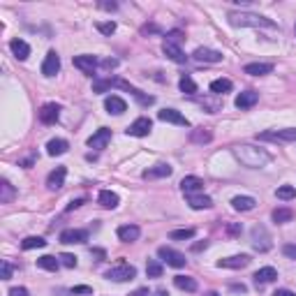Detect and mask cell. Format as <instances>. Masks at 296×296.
Segmentation results:
<instances>
[{
	"label": "cell",
	"mask_w": 296,
	"mask_h": 296,
	"mask_svg": "<svg viewBox=\"0 0 296 296\" xmlns=\"http://www.w3.org/2000/svg\"><path fill=\"white\" fill-rule=\"evenodd\" d=\"M231 153L243 167L248 169H262L264 164L271 162V155L264 150V148H257V146H250V144H241V146L231 148Z\"/></svg>",
	"instance_id": "cell-1"
},
{
	"label": "cell",
	"mask_w": 296,
	"mask_h": 296,
	"mask_svg": "<svg viewBox=\"0 0 296 296\" xmlns=\"http://www.w3.org/2000/svg\"><path fill=\"white\" fill-rule=\"evenodd\" d=\"M229 23L234 28H276V23L255 12H229Z\"/></svg>",
	"instance_id": "cell-2"
},
{
	"label": "cell",
	"mask_w": 296,
	"mask_h": 296,
	"mask_svg": "<svg viewBox=\"0 0 296 296\" xmlns=\"http://www.w3.org/2000/svg\"><path fill=\"white\" fill-rule=\"evenodd\" d=\"M104 278H107V280H114V283H128V280H135L137 278V269L132 264L125 262V259H118V262L104 273Z\"/></svg>",
	"instance_id": "cell-3"
},
{
	"label": "cell",
	"mask_w": 296,
	"mask_h": 296,
	"mask_svg": "<svg viewBox=\"0 0 296 296\" xmlns=\"http://www.w3.org/2000/svg\"><path fill=\"white\" fill-rule=\"evenodd\" d=\"M257 139H259V142H283V144H290V142H296V128L269 130V132L257 135Z\"/></svg>",
	"instance_id": "cell-4"
},
{
	"label": "cell",
	"mask_w": 296,
	"mask_h": 296,
	"mask_svg": "<svg viewBox=\"0 0 296 296\" xmlns=\"http://www.w3.org/2000/svg\"><path fill=\"white\" fill-rule=\"evenodd\" d=\"M252 248L259 250V252H269V250L273 248L269 229L264 227V224H255V227H252Z\"/></svg>",
	"instance_id": "cell-5"
},
{
	"label": "cell",
	"mask_w": 296,
	"mask_h": 296,
	"mask_svg": "<svg viewBox=\"0 0 296 296\" xmlns=\"http://www.w3.org/2000/svg\"><path fill=\"white\" fill-rule=\"evenodd\" d=\"M157 257H160L162 262H167L169 266H174V269H183L185 262H188L183 252H178V250H174V248H167V245H162V248L157 250Z\"/></svg>",
	"instance_id": "cell-6"
},
{
	"label": "cell",
	"mask_w": 296,
	"mask_h": 296,
	"mask_svg": "<svg viewBox=\"0 0 296 296\" xmlns=\"http://www.w3.org/2000/svg\"><path fill=\"white\" fill-rule=\"evenodd\" d=\"M150 128H153V121L150 118H146V116H139L132 125H128V132L130 137H146L148 132H150Z\"/></svg>",
	"instance_id": "cell-7"
},
{
	"label": "cell",
	"mask_w": 296,
	"mask_h": 296,
	"mask_svg": "<svg viewBox=\"0 0 296 296\" xmlns=\"http://www.w3.org/2000/svg\"><path fill=\"white\" fill-rule=\"evenodd\" d=\"M74 68L81 70L83 74L93 76V72L97 70V58L90 54H83V56H74Z\"/></svg>",
	"instance_id": "cell-8"
},
{
	"label": "cell",
	"mask_w": 296,
	"mask_h": 296,
	"mask_svg": "<svg viewBox=\"0 0 296 296\" xmlns=\"http://www.w3.org/2000/svg\"><path fill=\"white\" fill-rule=\"evenodd\" d=\"M157 118H160V121H164V123H174V125L190 128V121L181 114V111H176V109H162V111H157Z\"/></svg>",
	"instance_id": "cell-9"
},
{
	"label": "cell",
	"mask_w": 296,
	"mask_h": 296,
	"mask_svg": "<svg viewBox=\"0 0 296 296\" xmlns=\"http://www.w3.org/2000/svg\"><path fill=\"white\" fill-rule=\"evenodd\" d=\"M58 72H61V56L56 51H49L44 63H42V74L44 76H56Z\"/></svg>",
	"instance_id": "cell-10"
},
{
	"label": "cell",
	"mask_w": 296,
	"mask_h": 296,
	"mask_svg": "<svg viewBox=\"0 0 296 296\" xmlns=\"http://www.w3.org/2000/svg\"><path fill=\"white\" fill-rule=\"evenodd\" d=\"M250 262H252L250 255H234V257H227V259H220V262H218V269H234V271H238V269H245Z\"/></svg>",
	"instance_id": "cell-11"
},
{
	"label": "cell",
	"mask_w": 296,
	"mask_h": 296,
	"mask_svg": "<svg viewBox=\"0 0 296 296\" xmlns=\"http://www.w3.org/2000/svg\"><path fill=\"white\" fill-rule=\"evenodd\" d=\"M109 142H111V130H109V128H100L93 137H88V146L95 148V150H102V148H107Z\"/></svg>",
	"instance_id": "cell-12"
},
{
	"label": "cell",
	"mask_w": 296,
	"mask_h": 296,
	"mask_svg": "<svg viewBox=\"0 0 296 296\" xmlns=\"http://www.w3.org/2000/svg\"><path fill=\"white\" fill-rule=\"evenodd\" d=\"M58 116H61V107L56 104V102H47L44 107L40 109V121L44 125H54L58 121Z\"/></svg>",
	"instance_id": "cell-13"
},
{
	"label": "cell",
	"mask_w": 296,
	"mask_h": 296,
	"mask_svg": "<svg viewBox=\"0 0 296 296\" xmlns=\"http://www.w3.org/2000/svg\"><path fill=\"white\" fill-rule=\"evenodd\" d=\"M88 231L86 229H63L61 231V243L70 245V243H86Z\"/></svg>",
	"instance_id": "cell-14"
},
{
	"label": "cell",
	"mask_w": 296,
	"mask_h": 296,
	"mask_svg": "<svg viewBox=\"0 0 296 296\" xmlns=\"http://www.w3.org/2000/svg\"><path fill=\"white\" fill-rule=\"evenodd\" d=\"M171 171H174V167H171V164H167V162H160V164H155V167L146 169L142 176L146 178V181H153V178H167V176H171Z\"/></svg>",
	"instance_id": "cell-15"
},
{
	"label": "cell",
	"mask_w": 296,
	"mask_h": 296,
	"mask_svg": "<svg viewBox=\"0 0 296 296\" xmlns=\"http://www.w3.org/2000/svg\"><path fill=\"white\" fill-rule=\"evenodd\" d=\"M65 176H68V169H65V167H56L54 171L49 174V178H47V188L51 190V192L61 190L63 185H65Z\"/></svg>",
	"instance_id": "cell-16"
},
{
	"label": "cell",
	"mask_w": 296,
	"mask_h": 296,
	"mask_svg": "<svg viewBox=\"0 0 296 296\" xmlns=\"http://www.w3.org/2000/svg\"><path fill=\"white\" fill-rule=\"evenodd\" d=\"M104 109H107L109 114L121 116L128 111V102L123 100V97H118V95H109L107 100H104Z\"/></svg>",
	"instance_id": "cell-17"
},
{
	"label": "cell",
	"mask_w": 296,
	"mask_h": 296,
	"mask_svg": "<svg viewBox=\"0 0 296 296\" xmlns=\"http://www.w3.org/2000/svg\"><path fill=\"white\" fill-rule=\"evenodd\" d=\"M192 58H195V61H199V63H220L222 61V54H220V51H216V49L199 47V49H195Z\"/></svg>",
	"instance_id": "cell-18"
},
{
	"label": "cell",
	"mask_w": 296,
	"mask_h": 296,
	"mask_svg": "<svg viewBox=\"0 0 296 296\" xmlns=\"http://www.w3.org/2000/svg\"><path fill=\"white\" fill-rule=\"evenodd\" d=\"M181 190L185 195H197V192H202L204 190V181L199 176H185L181 181Z\"/></svg>",
	"instance_id": "cell-19"
},
{
	"label": "cell",
	"mask_w": 296,
	"mask_h": 296,
	"mask_svg": "<svg viewBox=\"0 0 296 296\" xmlns=\"http://www.w3.org/2000/svg\"><path fill=\"white\" fill-rule=\"evenodd\" d=\"M118 238H121L123 243H135L139 236H142V229L137 227V224H123V227H118Z\"/></svg>",
	"instance_id": "cell-20"
},
{
	"label": "cell",
	"mask_w": 296,
	"mask_h": 296,
	"mask_svg": "<svg viewBox=\"0 0 296 296\" xmlns=\"http://www.w3.org/2000/svg\"><path fill=\"white\" fill-rule=\"evenodd\" d=\"M185 199H188L190 209H195V211H204V209H211V206H213V199L202 195V192H197V195H185Z\"/></svg>",
	"instance_id": "cell-21"
},
{
	"label": "cell",
	"mask_w": 296,
	"mask_h": 296,
	"mask_svg": "<svg viewBox=\"0 0 296 296\" xmlns=\"http://www.w3.org/2000/svg\"><path fill=\"white\" fill-rule=\"evenodd\" d=\"M252 278H255V285H257V287H264V285H269V283H273V280H276V278H278V271L273 269V266H264V269H259Z\"/></svg>",
	"instance_id": "cell-22"
},
{
	"label": "cell",
	"mask_w": 296,
	"mask_h": 296,
	"mask_svg": "<svg viewBox=\"0 0 296 296\" xmlns=\"http://www.w3.org/2000/svg\"><path fill=\"white\" fill-rule=\"evenodd\" d=\"M257 100H259V95L255 93V90H245V93H241L238 97H236V109H241V111H245V109H252L257 104Z\"/></svg>",
	"instance_id": "cell-23"
},
{
	"label": "cell",
	"mask_w": 296,
	"mask_h": 296,
	"mask_svg": "<svg viewBox=\"0 0 296 296\" xmlns=\"http://www.w3.org/2000/svg\"><path fill=\"white\" fill-rule=\"evenodd\" d=\"M243 72L250 74V76H264V74L273 72V65L271 63H250V65L243 68Z\"/></svg>",
	"instance_id": "cell-24"
},
{
	"label": "cell",
	"mask_w": 296,
	"mask_h": 296,
	"mask_svg": "<svg viewBox=\"0 0 296 296\" xmlns=\"http://www.w3.org/2000/svg\"><path fill=\"white\" fill-rule=\"evenodd\" d=\"M231 206H234V211H241V213H248V211H252L257 206V202L252 199V197L248 195H238L231 199Z\"/></svg>",
	"instance_id": "cell-25"
},
{
	"label": "cell",
	"mask_w": 296,
	"mask_h": 296,
	"mask_svg": "<svg viewBox=\"0 0 296 296\" xmlns=\"http://www.w3.org/2000/svg\"><path fill=\"white\" fill-rule=\"evenodd\" d=\"M162 51H164V56H167V58H171L174 63H185V61H188V56L183 54L181 47H176V44H169V42H164V44H162Z\"/></svg>",
	"instance_id": "cell-26"
},
{
	"label": "cell",
	"mask_w": 296,
	"mask_h": 296,
	"mask_svg": "<svg viewBox=\"0 0 296 296\" xmlns=\"http://www.w3.org/2000/svg\"><path fill=\"white\" fill-rule=\"evenodd\" d=\"M97 202H100L102 209H116L121 199H118V195L111 192V190H102L100 195H97Z\"/></svg>",
	"instance_id": "cell-27"
},
{
	"label": "cell",
	"mask_w": 296,
	"mask_h": 296,
	"mask_svg": "<svg viewBox=\"0 0 296 296\" xmlns=\"http://www.w3.org/2000/svg\"><path fill=\"white\" fill-rule=\"evenodd\" d=\"M9 49H12V54L19 58V61H26L28 56H30V47H28V42L23 40H12L9 42Z\"/></svg>",
	"instance_id": "cell-28"
},
{
	"label": "cell",
	"mask_w": 296,
	"mask_h": 296,
	"mask_svg": "<svg viewBox=\"0 0 296 296\" xmlns=\"http://www.w3.org/2000/svg\"><path fill=\"white\" fill-rule=\"evenodd\" d=\"M68 148H70V144L65 142V139H51V142L47 144V153L51 155V157H56V155L68 153Z\"/></svg>",
	"instance_id": "cell-29"
},
{
	"label": "cell",
	"mask_w": 296,
	"mask_h": 296,
	"mask_svg": "<svg viewBox=\"0 0 296 296\" xmlns=\"http://www.w3.org/2000/svg\"><path fill=\"white\" fill-rule=\"evenodd\" d=\"M231 88H234V83H231L229 79H216V81H211V93L218 95V97H220V95H224V93H229Z\"/></svg>",
	"instance_id": "cell-30"
},
{
	"label": "cell",
	"mask_w": 296,
	"mask_h": 296,
	"mask_svg": "<svg viewBox=\"0 0 296 296\" xmlns=\"http://www.w3.org/2000/svg\"><path fill=\"white\" fill-rule=\"evenodd\" d=\"M174 285L183 292H197V280L195 278H190V276H176Z\"/></svg>",
	"instance_id": "cell-31"
},
{
	"label": "cell",
	"mask_w": 296,
	"mask_h": 296,
	"mask_svg": "<svg viewBox=\"0 0 296 296\" xmlns=\"http://www.w3.org/2000/svg\"><path fill=\"white\" fill-rule=\"evenodd\" d=\"M37 266H40V269H44V271H58V266H61V259H58V257H54V255H44V257H40V259H37Z\"/></svg>",
	"instance_id": "cell-32"
},
{
	"label": "cell",
	"mask_w": 296,
	"mask_h": 296,
	"mask_svg": "<svg viewBox=\"0 0 296 296\" xmlns=\"http://www.w3.org/2000/svg\"><path fill=\"white\" fill-rule=\"evenodd\" d=\"M14 197H16V190L12 188V183L9 181L0 183V204H9Z\"/></svg>",
	"instance_id": "cell-33"
},
{
	"label": "cell",
	"mask_w": 296,
	"mask_h": 296,
	"mask_svg": "<svg viewBox=\"0 0 296 296\" xmlns=\"http://www.w3.org/2000/svg\"><path fill=\"white\" fill-rule=\"evenodd\" d=\"M271 218H273V222H278V224H285V222L294 220V211L292 209H276L271 213Z\"/></svg>",
	"instance_id": "cell-34"
},
{
	"label": "cell",
	"mask_w": 296,
	"mask_h": 296,
	"mask_svg": "<svg viewBox=\"0 0 296 296\" xmlns=\"http://www.w3.org/2000/svg\"><path fill=\"white\" fill-rule=\"evenodd\" d=\"M111 86H118V79H116V76H109V79H95L93 81V90H95V93H104V90H109Z\"/></svg>",
	"instance_id": "cell-35"
},
{
	"label": "cell",
	"mask_w": 296,
	"mask_h": 296,
	"mask_svg": "<svg viewBox=\"0 0 296 296\" xmlns=\"http://www.w3.org/2000/svg\"><path fill=\"white\" fill-rule=\"evenodd\" d=\"M190 139H192L195 144H209L211 139H213V135H211L206 128H197V130L190 132Z\"/></svg>",
	"instance_id": "cell-36"
},
{
	"label": "cell",
	"mask_w": 296,
	"mask_h": 296,
	"mask_svg": "<svg viewBox=\"0 0 296 296\" xmlns=\"http://www.w3.org/2000/svg\"><path fill=\"white\" fill-rule=\"evenodd\" d=\"M178 88H181L185 95H197V83L192 81V76H190V74H183L181 81H178Z\"/></svg>",
	"instance_id": "cell-37"
},
{
	"label": "cell",
	"mask_w": 296,
	"mask_h": 296,
	"mask_svg": "<svg viewBox=\"0 0 296 296\" xmlns=\"http://www.w3.org/2000/svg\"><path fill=\"white\" fill-rule=\"evenodd\" d=\"M195 229H174L171 234H169V238L171 241H190V238H195Z\"/></svg>",
	"instance_id": "cell-38"
},
{
	"label": "cell",
	"mask_w": 296,
	"mask_h": 296,
	"mask_svg": "<svg viewBox=\"0 0 296 296\" xmlns=\"http://www.w3.org/2000/svg\"><path fill=\"white\" fill-rule=\"evenodd\" d=\"M44 245H47V241H44V238H40V236H28V238H23V243H21V248H23V250L44 248Z\"/></svg>",
	"instance_id": "cell-39"
},
{
	"label": "cell",
	"mask_w": 296,
	"mask_h": 296,
	"mask_svg": "<svg viewBox=\"0 0 296 296\" xmlns=\"http://www.w3.org/2000/svg\"><path fill=\"white\" fill-rule=\"evenodd\" d=\"M276 197L278 199H283V202H290V199L296 197V188L294 185H280V188L276 190Z\"/></svg>",
	"instance_id": "cell-40"
},
{
	"label": "cell",
	"mask_w": 296,
	"mask_h": 296,
	"mask_svg": "<svg viewBox=\"0 0 296 296\" xmlns=\"http://www.w3.org/2000/svg\"><path fill=\"white\" fill-rule=\"evenodd\" d=\"M146 276L148 278H162V264L157 259H148L146 262Z\"/></svg>",
	"instance_id": "cell-41"
},
{
	"label": "cell",
	"mask_w": 296,
	"mask_h": 296,
	"mask_svg": "<svg viewBox=\"0 0 296 296\" xmlns=\"http://www.w3.org/2000/svg\"><path fill=\"white\" fill-rule=\"evenodd\" d=\"M183 40H185V33H183V30H169V33L164 35V42H169V44H176V47H181Z\"/></svg>",
	"instance_id": "cell-42"
},
{
	"label": "cell",
	"mask_w": 296,
	"mask_h": 296,
	"mask_svg": "<svg viewBox=\"0 0 296 296\" xmlns=\"http://www.w3.org/2000/svg\"><path fill=\"white\" fill-rule=\"evenodd\" d=\"M95 28H97L102 35H114L116 33V23H114V21H100Z\"/></svg>",
	"instance_id": "cell-43"
},
{
	"label": "cell",
	"mask_w": 296,
	"mask_h": 296,
	"mask_svg": "<svg viewBox=\"0 0 296 296\" xmlns=\"http://www.w3.org/2000/svg\"><path fill=\"white\" fill-rule=\"evenodd\" d=\"M58 259H61V264L63 266H68V269H74V266H76V257L70 255V252H63Z\"/></svg>",
	"instance_id": "cell-44"
},
{
	"label": "cell",
	"mask_w": 296,
	"mask_h": 296,
	"mask_svg": "<svg viewBox=\"0 0 296 296\" xmlns=\"http://www.w3.org/2000/svg\"><path fill=\"white\" fill-rule=\"evenodd\" d=\"M283 252H285V257L296 259V245H294V243H287V245H283Z\"/></svg>",
	"instance_id": "cell-45"
},
{
	"label": "cell",
	"mask_w": 296,
	"mask_h": 296,
	"mask_svg": "<svg viewBox=\"0 0 296 296\" xmlns=\"http://www.w3.org/2000/svg\"><path fill=\"white\" fill-rule=\"evenodd\" d=\"M12 264L9 262H2V280H9V278H12Z\"/></svg>",
	"instance_id": "cell-46"
},
{
	"label": "cell",
	"mask_w": 296,
	"mask_h": 296,
	"mask_svg": "<svg viewBox=\"0 0 296 296\" xmlns=\"http://www.w3.org/2000/svg\"><path fill=\"white\" fill-rule=\"evenodd\" d=\"M72 294H93V287H86V285H79V287H72Z\"/></svg>",
	"instance_id": "cell-47"
},
{
	"label": "cell",
	"mask_w": 296,
	"mask_h": 296,
	"mask_svg": "<svg viewBox=\"0 0 296 296\" xmlns=\"http://www.w3.org/2000/svg\"><path fill=\"white\" fill-rule=\"evenodd\" d=\"M9 296H30V294H28L26 287H12V290H9Z\"/></svg>",
	"instance_id": "cell-48"
},
{
	"label": "cell",
	"mask_w": 296,
	"mask_h": 296,
	"mask_svg": "<svg viewBox=\"0 0 296 296\" xmlns=\"http://www.w3.org/2000/svg\"><path fill=\"white\" fill-rule=\"evenodd\" d=\"M241 231H243L241 224H229V227H227V234H229V236H238Z\"/></svg>",
	"instance_id": "cell-49"
},
{
	"label": "cell",
	"mask_w": 296,
	"mask_h": 296,
	"mask_svg": "<svg viewBox=\"0 0 296 296\" xmlns=\"http://www.w3.org/2000/svg\"><path fill=\"white\" fill-rule=\"evenodd\" d=\"M116 65H118L116 58H107V61H102V68H104V70H114Z\"/></svg>",
	"instance_id": "cell-50"
},
{
	"label": "cell",
	"mask_w": 296,
	"mask_h": 296,
	"mask_svg": "<svg viewBox=\"0 0 296 296\" xmlns=\"http://www.w3.org/2000/svg\"><path fill=\"white\" fill-rule=\"evenodd\" d=\"M86 204V199H72V202L68 204V211H74V209H79V206H83Z\"/></svg>",
	"instance_id": "cell-51"
},
{
	"label": "cell",
	"mask_w": 296,
	"mask_h": 296,
	"mask_svg": "<svg viewBox=\"0 0 296 296\" xmlns=\"http://www.w3.org/2000/svg\"><path fill=\"white\" fill-rule=\"evenodd\" d=\"M142 33H144V35H148V33H160V28L155 26V23H148V26L142 28Z\"/></svg>",
	"instance_id": "cell-52"
},
{
	"label": "cell",
	"mask_w": 296,
	"mask_h": 296,
	"mask_svg": "<svg viewBox=\"0 0 296 296\" xmlns=\"http://www.w3.org/2000/svg\"><path fill=\"white\" fill-rule=\"evenodd\" d=\"M100 7H102V9H107V12H116V9H118L116 2H100Z\"/></svg>",
	"instance_id": "cell-53"
},
{
	"label": "cell",
	"mask_w": 296,
	"mask_h": 296,
	"mask_svg": "<svg viewBox=\"0 0 296 296\" xmlns=\"http://www.w3.org/2000/svg\"><path fill=\"white\" fill-rule=\"evenodd\" d=\"M209 248V241H199V243H195V245H192V250H195V252H199V250H206Z\"/></svg>",
	"instance_id": "cell-54"
},
{
	"label": "cell",
	"mask_w": 296,
	"mask_h": 296,
	"mask_svg": "<svg viewBox=\"0 0 296 296\" xmlns=\"http://www.w3.org/2000/svg\"><path fill=\"white\" fill-rule=\"evenodd\" d=\"M273 296H296V294H294V292H290V290H278Z\"/></svg>",
	"instance_id": "cell-55"
},
{
	"label": "cell",
	"mask_w": 296,
	"mask_h": 296,
	"mask_svg": "<svg viewBox=\"0 0 296 296\" xmlns=\"http://www.w3.org/2000/svg\"><path fill=\"white\" fill-rule=\"evenodd\" d=\"M231 292H241V294H245V292H248V287H245V285H234V287H231Z\"/></svg>",
	"instance_id": "cell-56"
},
{
	"label": "cell",
	"mask_w": 296,
	"mask_h": 296,
	"mask_svg": "<svg viewBox=\"0 0 296 296\" xmlns=\"http://www.w3.org/2000/svg\"><path fill=\"white\" fill-rule=\"evenodd\" d=\"M155 296H169V292H164V290H157V292H155Z\"/></svg>",
	"instance_id": "cell-57"
},
{
	"label": "cell",
	"mask_w": 296,
	"mask_h": 296,
	"mask_svg": "<svg viewBox=\"0 0 296 296\" xmlns=\"http://www.w3.org/2000/svg\"><path fill=\"white\" fill-rule=\"evenodd\" d=\"M209 296H220V294H218V292H209Z\"/></svg>",
	"instance_id": "cell-58"
},
{
	"label": "cell",
	"mask_w": 296,
	"mask_h": 296,
	"mask_svg": "<svg viewBox=\"0 0 296 296\" xmlns=\"http://www.w3.org/2000/svg\"><path fill=\"white\" fill-rule=\"evenodd\" d=\"M294 35H296V26H294Z\"/></svg>",
	"instance_id": "cell-59"
}]
</instances>
